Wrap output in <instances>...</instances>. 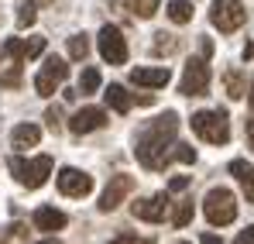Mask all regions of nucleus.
Here are the masks:
<instances>
[{"label":"nucleus","instance_id":"bb28decb","mask_svg":"<svg viewBox=\"0 0 254 244\" xmlns=\"http://www.w3.org/2000/svg\"><path fill=\"white\" fill-rule=\"evenodd\" d=\"M172 148H175V152H172V159H175V162H182V165H192V162H196V148H192V145H172Z\"/></svg>","mask_w":254,"mask_h":244},{"label":"nucleus","instance_id":"7ed1b4c3","mask_svg":"<svg viewBox=\"0 0 254 244\" xmlns=\"http://www.w3.org/2000/svg\"><path fill=\"white\" fill-rule=\"evenodd\" d=\"M7 168L14 172V179H17L21 186L42 189L45 182H48V175H52V159H48V155H38V159L24 162L21 155H10V159H7Z\"/></svg>","mask_w":254,"mask_h":244},{"label":"nucleus","instance_id":"4c0bfd02","mask_svg":"<svg viewBox=\"0 0 254 244\" xmlns=\"http://www.w3.org/2000/svg\"><path fill=\"white\" fill-rule=\"evenodd\" d=\"M179 244H189V241H179Z\"/></svg>","mask_w":254,"mask_h":244},{"label":"nucleus","instance_id":"f3484780","mask_svg":"<svg viewBox=\"0 0 254 244\" xmlns=\"http://www.w3.org/2000/svg\"><path fill=\"white\" fill-rule=\"evenodd\" d=\"M230 175L244 186V193H248V203H254V165H248L244 159H234L230 162Z\"/></svg>","mask_w":254,"mask_h":244},{"label":"nucleus","instance_id":"ddd939ff","mask_svg":"<svg viewBox=\"0 0 254 244\" xmlns=\"http://www.w3.org/2000/svg\"><path fill=\"white\" fill-rule=\"evenodd\" d=\"M3 52L14 59V62H24V59H35L45 52V38H7L3 41Z\"/></svg>","mask_w":254,"mask_h":244},{"label":"nucleus","instance_id":"f257e3e1","mask_svg":"<svg viewBox=\"0 0 254 244\" xmlns=\"http://www.w3.org/2000/svg\"><path fill=\"white\" fill-rule=\"evenodd\" d=\"M175 131H179V114L175 110H165L162 117L148 121L137 131V141H134L137 162L144 165V168H151V172L165 168V162H169V155H172L169 148H172V141H175Z\"/></svg>","mask_w":254,"mask_h":244},{"label":"nucleus","instance_id":"c85d7f7f","mask_svg":"<svg viewBox=\"0 0 254 244\" xmlns=\"http://www.w3.org/2000/svg\"><path fill=\"white\" fill-rule=\"evenodd\" d=\"M169 189H172V193H182V189H189V175H175V179L169 182Z\"/></svg>","mask_w":254,"mask_h":244},{"label":"nucleus","instance_id":"2eb2a0df","mask_svg":"<svg viewBox=\"0 0 254 244\" xmlns=\"http://www.w3.org/2000/svg\"><path fill=\"white\" fill-rule=\"evenodd\" d=\"M31 220H35V227L45 231V234H55V231H62V227L69 224V217H65L62 210H55V206H38V210L31 213Z\"/></svg>","mask_w":254,"mask_h":244},{"label":"nucleus","instance_id":"aec40b11","mask_svg":"<svg viewBox=\"0 0 254 244\" xmlns=\"http://www.w3.org/2000/svg\"><path fill=\"white\" fill-rule=\"evenodd\" d=\"M158 3L162 0H117V7H130V14H137V17H155Z\"/></svg>","mask_w":254,"mask_h":244},{"label":"nucleus","instance_id":"1a4fd4ad","mask_svg":"<svg viewBox=\"0 0 254 244\" xmlns=\"http://www.w3.org/2000/svg\"><path fill=\"white\" fill-rule=\"evenodd\" d=\"M130 193H134V175H124V172H121V175H114V179L107 182V189H103V196H100L96 206H100L103 213H114Z\"/></svg>","mask_w":254,"mask_h":244},{"label":"nucleus","instance_id":"dca6fc26","mask_svg":"<svg viewBox=\"0 0 254 244\" xmlns=\"http://www.w3.org/2000/svg\"><path fill=\"white\" fill-rule=\"evenodd\" d=\"M38 141H42V127H38V124H17L14 134H10V148H14V152H28V148H35Z\"/></svg>","mask_w":254,"mask_h":244},{"label":"nucleus","instance_id":"f03ea898","mask_svg":"<svg viewBox=\"0 0 254 244\" xmlns=\"http://www.w3.org/2000/svg\"><path fill=\"white\" fill-rule=\"evenodd\" d=\"M203 213H206V220L213 227H227V224L237 220V196L227 186H213L206 193V200H203Z\"/></svg>","mask_w":254,"mask_h":244},{"label":"nucleus","instance_id":"5701e85b","mask_svg":"<svg viewBox=\"0 0 254 244\" xmlns=\"http://www.w3.org/2000/svg\"><path fill=\"white\" fill-rule=\"evenodd\" d=\"M86 55H89V38H86V35H72V38H69V59L79 62Z\"/></svg>","mask_w":254,"mask_h":244},{"label":"nucleus","instance_id":"0eeeda50","mask_svg":"<svg viewBox=\"0 0 254 244\" xmlns=\"http://www.w3.org/2000/svg\"><path fill=\"white\" fill-rule=\"evenodd\" d=\"M206 89H210V66H206V59H189L186 73H182V82H179V93L182 96H203Z\"/></svg>","mask_w":254,"mask_h":244},{"label":"nucleus","instance_id":"4468645a","mask_svg":"<svg viewBox=\"0 0 254 244\" xmlns=\"http://www.w3.org/2000/svg\"><path fill=\"white\" fill-rule=\"evenodd\" d=\"M169 80H172L169 66H155V69H144V66H137V69H130V82H134V86L158 89V86H169Z\"/></svg>","mask_w":254,"mask_h":244},{"label":"nucleus","instance_id":"a878e982","mask_svg":"<svg viewBox=\"0 0 254 244\" xmlns=\"http://www.w3.org/2000/svg\"><path fill=\"white\" fill-rule=\"evenodd\" d=\"M189 220H192V200H179L172 224H175V227H189Z\"/></svg>","mask_w":254,"mask_h":244},{"label":"nucleus","instance_id":"39448f33","mask_svg":"<svg viewBox=\"0 0 254 244\" xmlns=\"http://www.w3.org/2000/svg\"><path fill=\"white\" fill-rule=\"evenodd\" d=\"M248 21V10L241 0H213V10H210V24L220 28L223 35H234L237 28H244Z\"/></svg>","mask_w":254,"mask_h":244},{"label":"nucleus","instance_id":"6ab92c4d","mask_svg":"<svg viewBox=\"0 0 254 244\" xmlns=\"http://www.w3.org/2000/svg\"><path fill=\"white\" fill-rule=\"evenodd\" d=\"M172 24H189L192 21V0H169Z\"/></svg>","mask_w":254,"mask_h":244},{"label":"nucleus","instance_id":"393cba45","mask_svg":"<svg viewBox=\"0 0 254 244\" xmlns=\"http://www.w3.org/2000/svg\"><path fill=\"white\" fill-rule=\"evenodd\" d=\"M100 69H83V76H79V93H96L100 89Z\"/></svg>","mask_w":254,"mask_h":244},{"label":"nucleus","instance_id":"e433bc0d","mask_svg":"<svg viewBox=\"0 0 254 244\" xmlns=\"http://www.w3.org/2000/svg\"><path fill=\"white\" fill-rule=\"evenodd\" d=\"M42 244H62V241H42Z\"/></svg>","mask_w":254,"mask_h":244},{"label":"nucleus","instance_id":"9d476101","mask_svg":"<svg viewBox=\"0 0 254 244\" xmlns=\"http://www.w3.org/2000/svg\"><path fill=\"white\" fill-rule=\"evenodd\" d=\"M169 193H155V196H148V200H137V203H130V213L137 217V220H144V224H162L165 220V213H169Z\"/></svg>","mask_w":254,"mask_h":244},{"label":"nucleus","instance_id":"4be33fe9","mask_svg":"<svg viewBox=\"0 0 254 244\" xmlns=\"http://www.w3.org/2000/svg\"><path fill=\"white\" fill-rule=\"evenodd\" d=\"M35 21H38V3H31V0L21 3L17 7V28H31Z\"/></svg>","mask_w":254,"mask_h":244},{"label":"nucleus","instance_id":"6e6552de","mask_svg":"<svg viewBox=\"0 0 254 244\" xmlns=\"http://www.w3.org/2000/svg\"><path fill=\"white\" fill-rule=\"evenodd\" d=\"M96 45H100V55H103L110 66H124L127 62V41H124V35H121L117 24H103Z\"/></svg>","mask_w":254,"mask_h":244},{"label":"nucleus","instance_id":"412c9836","mask_svg":"<svg viewBox=\"0 0 254 244\" xmlns=\"http://www.w3.org/2000/svg\"><path fill=\"white\" fill-rule=\"evenodd\" d=\"M223 82H227V93H230L234 100L248 96V82H244V76H241L237 69H227V73H223Z\"/></svg>","mask_w":254,"mask_h":244},{"label":"nucleus","instance_id":"20e7f679","mask_svg":"<svg viewBox=\"0 0 254 244\" xmlns=\"http://www.w3.org/2000/svg\"><path fill=\"white\" fill-rule=\"evenodd\" d=\"M192 131L210 141V145H227L230 141V121H227V110H199L192 114Z\"/></svg>","mask_w":254,"mask_h":244},{"label":"nucleus","instance_id":"f8f14e48","mask_svg":"<svg viewBox=\"0 0 254 244\" xmlns=\"http://www.w3.org/2000/svg\"><path fill=\"white\" fill-rule=\"evenodd\" d=\"M107 124V110H100V107H83V110H76L72 117H69V131L72 134H93V131H100Z\"/></svg>","mask_w":254,"mask_h":244},{"label":"nucleus","instance_id":"f704fd0d","mask_svg":"<svg viewBox=\"0 0 254 244\" xmlns=\"http://www.w3.org/2000/svg\"><path fill=\"white\" fill-rule=\"evenodd\" d=\"M244 131H248V145H251V148H254V117H251V121H248V127H244Z\"/></svg>","mask_w":254,"mask_h":244},{"label":"nucleus","instance_id":"2f4dec72","mask_svg":"<svg viewBox=\"0 0 254 244\" xmlns=\"http://www.w3.org/2000/svg\"><path fill=\"white\" fill-rule=\"evenodd\" d=\"M199 52H203V59H210V55H213V41L206 38V35H199Z\"/></svg>","mask_w":254,"mask_h":244},{"label":"nucleus","instance_id":"a211bd4d","mask_svg":"<svg viewBox=\"0 0 254 244\" xmlns=\"http://www.w3.org/2000/svg\"><path fill=\"white\" fill-rule=\"evenodd\" d=\"M103 100H107V103H110V107H114L117 114H127V110L134 107V96L127 93L124 86H117V82H110V86H107V93H103Z\"/></svg>","mask_w":254,"mask_h":244},{"label":"nucleus","instance_id":"c756f323","mask_svg":"<svg viewBox=\"0 0 254 244\" xmlns=\"http://www.w3.org/2000/svg\"><path fill=\"white\" fill-rule=\"evenodd\" d=\"M45 121H48V127L55 131V124L62 121V114H59V107H48V114H45Z\"/></svg>","mask_w":254,"mask_h":244},{"label":"nucleus","instance_id":"c9c22d12","mask_svg":"<svg viewBox=\"0 0 254 244\" xmlns=\"http://www.w3.org/2000/svg\"><path fill=\"white\" fill-rule=\"evenodd\" d=\"M248 103H251V110H254V82H251V96H248Z\"/></svg>","mask_w":254,"mask_h":244},{"label":"nucleus","instance_id":"473e14b6","mask_svg":"<svg viewBox=\"0 0 254 244\" xmlns=\"http://www.w3.org/2000/svg\"><path fill=\"white\" fill-rule=\"evenodd\" d=\"M110 244H151V241H137V238H130V234H121V238H114Z\"/></svg>","mask_w":254,"mask_h":244},{"label":"nucleus","instance_id":"cd10ccee","mask_svg":"<svg viewBox=\"0 0 254 244\" xmlns=\"http://www.w3.org/2000/svg\"><path fill=\"white\" fill-rule=\"evenodd\" d=\"M0 86H3V89H14V86H21V62H17V66H10V69L0 76Z\"/></svg>","mask_w":254,"mask_h":244},{"label":"nucleus","instance_id":"b1692460","mask_svg":"<svg viewBox=\"0 0 254 244\" xmlns=\"http://www.w3.org/2000/svg\"><path fill=\"white\" fill-rule=\"evenodd\" d=\"M175 48H179V38L175 35H165V31L155 35V55H172Z\"/></svg>","mask_w":254,"mask_h":244},{"label":"nucleus","instance_id":"7c9ffc66","mask_svg":"<svg viewBox=\"0 0 254 244\" xmlns=\"http://www.w3.org/2000/svg\"><path fill=\"white\" fill-rule=\"evenodd\" d=\"M234 244H254V224L248 227V231H241V234H237V241H234Z\"/></svg>","mask_w":254,"mask_h":244},{"label":"nucleus","instance_id":"9b49d317","mask_svg":"<svg viewBox=\"0 0 254 244\" xmlns=\"http://www.w3.org/2000/svg\"><path fill=\"white\" fill-rule=\"evenodd\" d=\"M59 189H62L65 196H72V200H83V196L93 193V175H86L79 168L65 165V168L59 172Z\"/></svg>","mask_w":254,"mask_h":244},{"label":"nucleus","instance_id":"72a5a7b5","mask_svg":"<svg viewBox=\"0 0 254 244\" xmlns=\"http://www.w3.org/2000/svg\"><path fill=\"white\" fill-rule=\"evenodd\" d=\"M199 244H223V241H220V238H216V234H210V231H206V234H203V238H199Z\"/></svg>","mask_w":254,"mask_h":244},{"label":"nucleus","instance_id":"423d86ee","mask_svg":"<svg viewBox=\"0 0 254 244\" xmlns=\"http://www.w3.org/2000/svg\"><path fill=\"white\" fill-rule=\"evenodd\" d=\"M65 80H69V62L59 55H48L45 66L38 69V76H35V89H38V96H52Z\"/></svg>","mask_w":254,"mask_h":244}]
</instances>
